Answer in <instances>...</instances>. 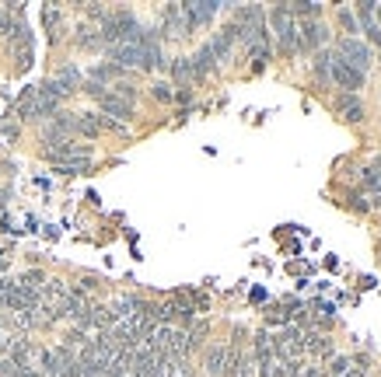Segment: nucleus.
<instances>
[{
    "mask_svg": "<svg viewBox=\"0 0 381 377\" xmlns=\"http://www.w3.org/2000/svg\"><path fill=\"white\" fill-rule=\"evenodd\" d=\"M270 18H273L276 35H280V50H283V53H297V50H301V39H297V21H294V14H290V4H276Z\"/></svg>",
    "mask_w": 381,
    "mask_h": 377,
    "instance_id": "nucleus-1",
    "label": "nucleus"
},
{
    "mask_svg": "<svg viewBox=\"0 0 381 377\" xmlns=\"http://www.w3.org/2000/svg\"><path fill=\"white\" fill-rule=\"evenodd\" d=\"M273 349H276V360L280 364H297L305 356V332L297 325H287L276 339H273Z\"/></svg>",
    "mask_w": 381,
    "mask_h": 377,
    "instance_id": "nucleus-2",
    "label": "nucleus"
},
{
    "mask_svg": "<svg viewBox=\"0 0 381 377\" xmlns=\"http://www.w3.org/2000/svg\"><path fill=\"white\" fill-rule=\"evenodd\" d=\"M329 77H332L339 88H346V91H357V88L364 84V74H360L357 66H350L346 59H339L336 53H332V70H329Z\"/></svg>",
    "mask_w": 381,
    "mask_h": 377,
    "instance_id": "nucleus-3",
    "label": "nucleus"
},
{
    "mask_svg": "<svg viewBox=\"0 0 381 377\" xmlns=\"http://www.w3.org/2000/svg\"><path fill=\"white\" fill-rule=\"evenodd\" d=\"M336 56H339V59H343V56H350L346 63H350V66H357L360 74H364V70L371 66V50H368V46L360 42V39H350V35H346V39L339 42V53H336Z\"/></svg>",
    "mask_w": 381,
    "mask_h": 377,
    "instance_id": "nucleus-4",
    "label": "nucleus"
},
{
    "mask_svg": "<svg viewBox=\"0 0 381 377\" xmlns=\"http://www.w3.org/2000/svg\"><path fill=\"white\" fill-rule=\"evenodd\" d=\"M214 11H217V4H214V0H193V4H182V14H186L189 28L207 25V21L214 18Z\"/></svg>",
    "mask_w": 381,
    "mask_h": 377,
    "instance_id": "nucleus-5",
    "label": "nucleus"
},
{
    "mask_svg": "<svg viewBox=\"0 0 381 377\" xmlns=\"http://www.w3.org/2000/svg\"><path fill=\"white\" fill-rule=\"evenodd\" d=\"M220 377H249V356L238 346H227V364H224Z\"/></svg>",
    "mask_w": 381,
    "mask_h": 377,
    "instance_id": "nucleus-6",
    "label": "nucleus"
},
{
    "mask_svg": "<svg viewBox=\"0 0 381 377\" xmlns=\"http://www.w3.org/2000/svg\"><path fill=\"white\" fill-rule=\"evenodd\" d=\"M98 105H102V112H109L115 119H130V115H133V102H126V98H119V95H109V91L98 98Z\"/></svg>",
    "mask_w": 381,
    "mask_h": 377,
    "instance_id": "nucleus-7",
    "label": "nucleus"
},
{
    "mask_svg": "<svg viewBox=\"0 0 381 377\" xmlns=\"http://www.w3.org/2000/svg\"><path fill=\"white\" fill-rule=\"evenodd\" d=\"M112 59H115V66H140V46L119 42V46H112Z\"/></svg>",
    "mask_w": 381,
    "mask_h": 377,
    "instance_id": "nucleus-8",
    "label": "nucleus"
},
{
    "mask_svg": "<svg viewBox=\"0 0 381 377\" xmlns=\"http://www.w3.org/2000/svg\"><path fill=\"white\" fill-rule=\"evenodd\" d=\"M189 63H193V74H196V81L200 77H207L210 70H214V63H217V56H214V50H210V42L200 50L196 56H189Z\"/></svg>",
    "mask_w": 381,
    "mask_h": 377,
    "instance_id": "nucleus-9",
    "label": "nucleus"
},
{
    "mask_svg": "<svg viewBox=\"0 0 381 377\" xmlns=\"http://www.w3.org/2000/svg\"><path fill=\"white\" fill-rule=\"evenodd\" d=\"M203 364H207V374L220 377V374H224V364H227V346H207Z\"/></svg>",
    "mask_w": 381,
    "mask_h": 377,
    "instance_id": "nucleus-10",
    "label": "nucleus"
},
{
    "mask_svg": "<svg viewBox=\"0 0 381 377\" xmlns=\"http://www.w3.org/2000/svg\"><path fill=\"white\" fill-rule=\"evenodd\" d=\"M297 32H301V35H297V39H301V50H312V46H319V42L326 39V28H322L319 21H305Z\"/></svg>",
    "mask_w": 381,
    "mask_h": 377,
    "instance_id": "nucleus-11",
    "label": "nucleus"
},
{
    "mask_svg": "<svg viewBox=\"0 0 381 377\" xmlns=\"http://www.w3.org/2000/svg\"><path fill=\"white\" fill-rule=\"evenodd\" d=\"M305 353H315V356H329V353H332V342H329L322 332H308V335H305Z\"/></svg>",
    "mask_w": 381,
    "mask_h": 377,
    "instance_id": "nucleus-12",
    "label": "nucleus"
},
{
    "mask_svg": "<svg viewBox=\"0 0 381 377\" xmlns=\"http://www.w3.org/2000/svg\"><path fill=\"white\" fill-rule=\"evenodd\" d=\"M53 81H56V88H59L63 95H70V91H77V84H81V74H77V66H63Z\"/></svg>",
    "mask_w": 381,
    "mask_h": 377,
    "instance_id": "nucleus-13",
    "label": "nucleus"
},
{
    "mask_svg": "<svg viewBox=\"0 0 381 377\" xmlns=\"http://www.w3.org/2000/svg\"><path fill=\"white\" fill-rule=\"evenodd\" d=\"M336 108H339V115H343V119H350V122H360V119H364V105H360L353 95H343Z\"/></svg>",
    "mask_w": 381,
    "mask_h": 377,
    "instance_id": "nucleus-14",
    "label": "nucleus"
},
{
    "mask_svg": "<svg viewBox=\"0 0 381 377\" xmlns=\"http://www.w3.org/2000/svg\"><path fill=\"white\" fill-rule=\"evenodd\" d=\"M74 129H77V133H84V137H98L102 119H95V115H74Z\"/></svg>",
    "mask_w": 381,
    "mask_h": 377,
    "instance_id": "nucleus-15",
    "label": "nucleus"
},
{
    "mask_svg": "<svg viewBox=\"0 0 381 377\" xmlns=\"http://www.w3.org/2000/svg\"><path fill=\"white\" fill-rule=\"evenodd\" d=\"M171 77H175L178 84H189V81H196V74H193V63H189V59H175V63H171Z\"/></svg>",
    "mask_w": 381,
    "mask_h": 377,
    "instance_id": "nucleus-16",
    "label": "nucleus"
},
{
    "mask_svg": "<svg viewBox=\"0 0 381 377\" xmlns=\"http://www.w3.org/2000/svg\"><path fill=\"white\" fill-rule=\"evenodd\" d=\"M164 377H193L189 360H168V364H164Z\"/></svg>",
    "mask_w": 381,
    "mask_h": 377,
    "instance_id": "nucleus-17",
    "label": "nucleus"
},
{
    "mask_svg": "<svg viewBox=\"0 0 381 377\" xmlns=\"http://www.w3.org/2000/svg\"><path fill=\"white\" fill-rule=\"evenodd\" d=\"M290 14H301L305 21H312V18L319 14V4H312V0H301V4H294V7H290Z\"/></svg>",
    "mask_w": 381,
    "mask_h": 377,
    "instance_id": "nucleus-18",
    "label": "nucleus"
},
{
    "mask_svg": "<svg viewBox=\"0 0 381 377\" xmlns=\"http://www.w3.org/2000/svg\"><path fill=\"white\" fill-rule=\"evenodd\" d=\"M339 25L350 32V39H353V32H360V25H357V14H353V11H346V7L339 11Z\"/></svg>",
    "mask_w": 381,
    "mask_h": 377,
    "instance_id": "nucleus-19",
    "label": "nucleus"
},
{
    "mask_svg": "<svg viewBox=\"0 0 381 377\" xmlns=\"http://www.w3.org/2000/svg\"><path fill=\"white\" fill-rule=\"evenodd\" d=\"M77 42H81L84 50H95V46L102 42V35H95V28H81V35H77Z\"/></svg>",
    "mask_w": 381,
    "mask_h": 377,
    "instance_id": "nucleus-20",
    "label": "nucleus"
},
{
    "mask_svg": "<svg viewBox=\"0 0 381 377\" xmlns=\"http://www.w3.org/2000/svg\"><path fill=\"white\" fill-rule=\"evenodd\" d=\"M329 70H332V53H322L315 59V74H319L322 81H329Z\"/></svg>",
    "mask_w": 381,
    "mask_h": 377,
    "instance_id": "nucleus-21",
    "label": "nucleus"
},
{
    "mask_svg": "<svg viewBox=\"0 0 381 377\" xmlns=\"http://www.w3.org/2000/svg\"><path fill=\"white\" fill-rule=\"evenodd\" d=\"M329 371H332V377L350 374V360H346V356H339V360H332V367H329Z\"/></svg>",
    "mask_w": 381,
    "mask_h": 377,
    "instance_id": "nucleus-22",
    "label": "nucleus"
},
{
    "mask_svg": "<svg viewBox=\"0 0 381 377\" xmlns=\"http://www.w3.org/2000/svg\"><path fill=\"white\" fill-rule=\"evenodd\" d=\"M0 377H18V367L11 356H0Z\"/></svg>",
    "mask_w": 381,
    "mask_h": 377,
    "instance_id": "nucleus-23",
    "label": "nucleus"
},
{
    "mask_svg": "<svg viewBox=\"0 0 381 377\" xmlns=\"http://www.w3.org/2000/svg\"><path fill=\"white\" fill-rule=\"evenodd\" d=\"M154 98H158V102H171V91H168V84H154Z\"/></svg>",
    "mask_w": 381,
    "mask_h": 377,
    "instance_id": "nucleus-24",
    "label": "nucleus"
},
{
    "mask_svg": "<svg viewBox=\"0 0 381 377\" xmlns=\"http://www.w3.org/2000/svg\"><path fill=\"white\" fill-rule=\"evenodd\" d=\"M0 133H4L7 140H14V137H18V122H0Z\"/></svg>",
    "mask_w": 381,
    "mask_h": 377,
    "instance_id": "nucleus-25",
    "label": "nucleus"
},
{
    "mask_svg": "<svg viewBox=\"0 0 381 377\" xmlns=\"http://www.w3.org/2000/svg\"><path fill=\"white\" fill-rule=\"evenodd\" d=\"M305 377H322V371H319V367H308V374Z\"/></svg>",
    "mask_w": 381,
    "mask_h": 377,
    "instance_id": "nucleus-26",
    "label": "nucleus"
},
{
    "mask_svg": "<svg viewBox=\"0 0 381 377\" xmlns=\"http://www.w3.org/2000/svg\"><path fill=\"white\" fill-rule=\"evenodd\" d=\"M7 269V255H0V272Z\"/></svg>",
    "mask_w": 381,
    "mask_h": 377,
    "instance_id": "nucleus-27",
    "label": "nucleus"
}]
</instances>
